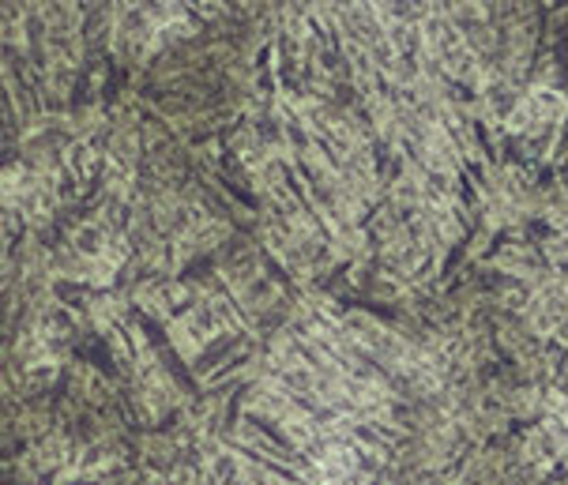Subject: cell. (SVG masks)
Here are the masks:
<instances>
[{"label":"cell","mask_w":568,"mask_h":485,"mask_svg":"<svg viewBox=\"0 0 568 485\" xmlns=\"http://www.w3.org/2000/svg\"><path fill=\"white\" fill-rule=\"evenodd\" d=\"M441 64H444V72H448L452 79H460V83H479L482 68H479V57H474V50H470L467 42L460 45V50H452Z\"/></svg>","instance_id":"cell-1"},{"label":"cell","mask_w":568,"mask_h":485,"mask_svg":"<svg viewBox=\"0 0 568 485\" xmlns=\"http://www.w3.org/2000/svg\"><path fill=\"white\" fill-rule=\"evenodd\" d=\"M535 297H538V294H535L524 279H512V283L505 286V294H501V302H505L512 312H527V309L535 305Z\"/></svg>","instance_id":"cell-2"}]
</instances>
